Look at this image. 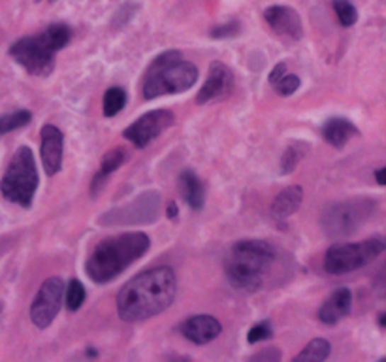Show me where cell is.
Returning <instances> with one entry per match:
<instances>
[{"instance_id":"19","label":"cell","mask_w":386,"mask_h":362,"mask_svg":"<svg viewBox=\"0 0 386 362\" xmlns=\"http://www.w3.org/2000/svg\"><path fill=\"white\" fill-rule=\"evenodd\" d=\"M179 193H181L183 200L187 202V206L194 212H198L204 206L205 191L204 183L200 181V178L193 170H185L179 176Z\"/></svg>"},{"instance_id":"12","label":"cell","mask_w":386,"mask_h":362,"mask_svg":"<svg viewBox=\"0 0 386 362\" xmlns=\"http://www.w3.org/2000/svg\"><path fill=\"white\" fill-rule=\"evenodd\" d=\"M264 19L279 38L298 42L304 34L298 11L288 8V6H271L264 11Z\"/></svg>"},{"instance_id":"18","label":"cell","mask_w":386,"mask_h":362,"mask_svg":"<svg viewBox=\"0 0 386 362\" xmlns=\"http://www.w3.org/2000/svg\"><path fill=\"white\" fill-rule=\"evenodd\" d=\"M304 202V189L300 185H290L287 189H283L279 195L276 196V200L271 204V215L281 221V219L290 217L293 213H296Z\"/></svg>"},{"instance_id":"17","label":"cell","mask_w":386,"mask_h":362,"mask_svg":"<svg viewBox=\"0 0 386 362\" xmlns=\"http://www.w3.org/2000/svg\"><path fill=\"white\" fill-rule=\"evenodd\" d=\"M360 130L356 128V125L348 121L345 118H331L324 123L322 127V138L328 142L330 145L341 149L347 145V142L354 136H358Z\"/></svg>"},{"instance_id":"2","label":"cell","mask_w":386,"mask_h":362,"mask_svg":"<svg viewBox=\"0 0 386 362\" xmlns=\"http://www.w3.org/2000/svg\"><path fill=\"white\" fill-rule=\"evenodd\" d=\"M281 251L266 240H239L232 245L225 259V273L232 287L242 290L264 289L281 276Z\"/></svg>"},{"instance_id":"3","label":"cell","mask_w":386,"mask_h":362,"mask_svg":"<svg viewBox=\"0 0 386 362\" xmlns=\"http://www.w3.org/2000/svg\"><path fill=\"white\" fill-rule=\"evenodd\" d=\"M149 236L144 232H128L113 238H106L93 249L85 270L94 283L104 285L115 279L130 264L142 259L149 249Z\"/></svg>"},{"instance_id":"34","label":"cell","mask_w":386,"mask_h":362,"mask_svg":"<svg viewBox=\"0 0 386 362\" xmlns=\"http://www.w3.org/2000/svg\"><path fill=\"white\" fill-rule=\"evenodd\" d=\"M379 324H381V329L386 327V313H381V315H379Z\"/></svg>"},{"instance_id":"9","label":"cell","mask_w":386,"mask_h":362,"mask_svg":"<svg viewBox=\"0 0 386 362\" xmlns=\"http://www.w3.org/2000/svg\"><path fill=\"white\" fill-rule=\"evenodd\" d=\"M160 215V193L147 191L127 206L113 208L98 219L102 227H125V225H151Z\"/></svg>"},{"instance_id":"15","label":"cell","mask_w":386,"mask_h":362,"mask_svg":"<svg viewBox=\"0 0 386 362\" xmlns=\"http://www.w3.org/2000/svg\"><path fill=\"white\" fill-rule=\"evenodd\" d=\"M221 323L211 315H194L179 327V332L196 346H204V344L213 341L217 336L221 334Z\"/></svg>"},{"instance_id":"28","label":"cell","mask_w":386,"mask_h":362,"mask_svg":"<svg viewBox=\"0 0 386 362\" xmlns=\"http://www.w3.org/2000/svg\"><path fill=\"white\" fill-rule=\"evenodd\" d=\"M271 338V324L268 321H262V323L254 324L253 329L249 330L247 341L249 344H256V341L270 340Z\"/></svg>"},{"instance_id":"25","label":"cell","mask_w":386,"mask_h":362,"mask_svg":"<svg viewBox=\"0 0 386 362\" xmlns=\"http://www.w3.org/2000/svg\"><path fill=\"white\" fill-rule=\"evenodd\" d=\"M334 10L337 13V19L343 27H353L356 19H358V11L348 0H334Z\"/></svg>"},{"instance_id":"20","label":"cell","mask_w":386,"mask_h":362,"mask_svg":"<svg viewBox=\"0 0 386 362\" xmlns=\"http://www.w3.org/2000/svg\"><path fill=\"white\" fill-rule=\"evenodd\" d=\"M125 159H127V153H125L123 147H115V149H111L110 153H106V157L102 159V164H100L98 174H96L93 179V187H91V193H93V195H96V193L102 189V185L106 183V179L110 178L111 174L121 166L123 162H125Z\"/></svg>"},{"instance_id":"1","label":"cell","mask_w":386,"mask_h":362,"mask_svg":"<svg viewBox=\"0 0 386 362\" xmlns=\"http://www.w3.org/2000/svg\"><path fill=\"white\" fill-rule=\"evenodd\" d=\"M177 278L170 266H159L138 273L117 296V313L127 323H140L159 315L176 300Z\"/></svg>"},{"instance_id":"31","label":"cell","mask_w":386,"mask_h":362,"mask_svg":"<svg viewBox=\"0 0 386 362\" xmlns=\"http://www.w3.org/2000/svg\"><path fill=\"white\" fill-rule=\"evenodd\" d=\"M285 74H287V64H285V62H279V64H276L270 74V84L276 85L277 81H279V79L285 76Z\"/></svg>"},{"instance_id":"27","label":"cell","mask_w":386,"mask_h":362,"mask_svg":"<svg viewBox=\"0 0 386 362\" xmlns=\"http://www.w3.org/2000/svg\"><path fill=\"white\" fill-rule=\"evenodd\" d=\"M302 155H304V149H298V145L294 147V145H290L287 151H285V155H283L281 159V172L283 174H290L293 170H296V166H298L300 159H302Z\"/></svg>"},{"instance_id":"33","label":"cell","mask_w":386,"mask_h":362,"mask_svg":"<svg viewBox=\"0 0 386 362\" xmlns=\"http://www.w3.org/2000/svg\"><path fill=\"white\" fill-rule=\"evenodd\" d=\"M168 219H171V221H174V219L177 217V206H176V202H170V204H168Z\"/></svg>"},{"instance_id":"5","label":"cell","mask_w":386,"mask_h":362,"mask_svg":"<svg viewBox=\"0 0 386 362\" xmlns=\"http://www.w3.org/2000/svg\"><path fill=\"white\" fill-rule=\"evenodd\" d=\"M36 189H38V168L33 149L28 145H21L16 151V155L11 157L10 164L0 179V193L6 200L27 210L33 206Z\"/></svg>"},{"instance_id":"22","label":"cell","mask_w":386,"mask_h":362,"mask_svg":"<svg viewBox=\"0 0 386 362\" xmlns=\"http://www.w3.org/2000/svg\"><path fill=\"white\" fill-rule=\"evenodd\" d=\"M127 104V93L121 87H110L104 95V115L106 118H115Z\"/></svg>"},{"instance_id":"7","label":"cell","mask_w":386,"mask_h":362,"mask_svg":"<svg viewBox=\"0 0 386 362\" xmlns=\"http://www.w3.org/2000/svg\"><path fill=\"white\" fill-rule=\"evenodd\" d=\"M386 244L382 236H373L358 244H336L326 251L322 266L331 276H341L368 266L385 251Z\"/></svg>"},{"instance_id":"6","label":"cell","mask_w":386,"mask_h":362,"mask_svg":"<svg viewBox=\"0 0 386 362\" xmlns=\"http://www.w3.org/2000/svg\"><path fill=\"white\" fill-rule=\"evenodd\" d=\"M377 202L371 198L334 202L320 215V227L330 240H343L353 236L375 213Z\"/></svg>"},{"instance_id":"32","label":"cell","mask_w":386,"mask_h":362,"mask_svg":"<svg viewBox=\"0 0 386 362\" xmlns=\"http://www.w3.org/2000/svg\"><path fill=\"white\" fill-rule=\"evenodd\" d=\"M386 168H379V170H375V178H377V183L379 185H385L386 183Z\"/></svg>"},{"instance_id":"4","label":"cell","mask_w":386,"mask_h":362,"mask_svg":"<svg viewBox=\"0 0 386 362\" xmlns=\"http://www.w3.org/2000/svg\"><path fill=\"white\" fill-rule=\"evenodd\" d=\"M198 79V68L183 59L181 51L160 53L145 70L144 96L147 101L164 95H176L191 89Z\"/></svg>"},{"instance_id":"30","label":"cell","mask_w":386,"mask_h":362,"mask_svg":"<svg viewBox=\"0 0 386 362\" xmlns=\"http://www.w3.org/2000/svg\"><path fill=\"white\" fill-rule=\"evenodd\" d=\"M279 358H281V351L276 347H270V349H262L260 353L253 355L251 361H279Z\"/></svg>"},{"instance_id":"16","label":"cell","mask_w":386,"mask_h":362,"mask_svg":"<svg viewBox=\"0 0 386 362\" xmlns=\"http://www.w3.org/2000/svg\"><path fill=\"white\" fill-rule=\"evenodd\" d=\"M351 306H353L351 290L345 289V287L334 290L330 298L320 306L319 321L324 324H337L351 313Z\"/></svg>"},{"instance_id":"29","label":"cell","mask_w":386,"mask_h":362,"mask_svg":"<svg viewBox=\"0 0 386 362\" xmlns=\"http://www.w3.org/2000/svg\"><path fill=\"white\" fill-rule=\"evenodd\" d=\"M211 38H232L239 34V23L230 21L227 25H221V27H213L211 28Z\"/></svg>"},{"instance_id":"11","label":"cell","mask_w":386,"mask_h":362,"mask_svg":"<svg viewBox=\"0 0 386 362\" xmlns=\"http://www.w3.org/2000/svg\"><path fill=\"white\" fill-rule=\"evenodd\" d=\"M176 118L174 113L168 110H154V112L145 113L138 121H134L130 127L125 128V138L130 140L136 147L144 149L153 142L154 138H159L160 134L168 130L174 125Z\"/></svg>"},{"instance_id":"35","label":"cell","mask_w":386,"mask_h":362,"mask_svg":"<svg viewBox=\"0 0 386 362\" xmlns=\"http://www.w3.org/2000/svg\"><path fill=\"white\" fill-rule=\"evenodd\" d=\"M51 2H53V0H51Z\"/></svg>"},{"instance_id":"8","label":"cell","mask_w":386,"mask_h":362,"mask_svg":"<svg viewBox=\"0 0 386 362\" xmlns=\"http://www.w3.org/2000/svg\"><path fill=\"white\" fill-rule=\"evenodd\" d=\"M10 57L17 64H21L30 76H50L55 68V47L51 45L45 33L25 36L17 40L10 47Z\"/></svg>"},{"instance_id":"10","label":"cell","mask_w":386,"mask_h":362,"mask_svg":"<svg viewBox=\"0 0 386 362\" xmlns=\"http://www.w3.org/2000/svg\"><path fill=\"white\" fill-rule=\"evenodd\" d=\"M64 298V283L61 278L45 279L30 306V319L38 329H47L61 312Z\"/></svg>"},{"instance_id":"14","label":"cell","mask_w":386,"mask_h":362,"mask_svg":"<svg viewBox=\"0 0 386 362\" xmlns=\"http://www.w3.org/2000/svg\"><path fill=\"white\" fill-rule=\"evenodd\" d=\"M42 164L47 176H55L59 174L62 166V144H64V136H62L61 128L55 125H44L42 128Z\"/></svg>"},{"instance_id":"26","label":"cell","mask_w":386,"mask_h":362,"mask_svg":"<svg viewBox=\"0 0 386 362\" xmlns=\"http://www.w3.org/2000/svg\"><path fill=\"white\" fill-rule=\"evenodd\" d=\"M300 85H302V81H300V78L296 74H285V76L276 84V89L281 96H290L300 89Z\"/></svg>"},{"instance_id":"21","label":"cell","mask_w":386,"mask_h":362,"mask_svg":"<svg viewBox=\"0 0 386 362\" xmlns=\"http://www.w3.org/2000/svg\"><path fill=\"white\" fill-rule=\"evenodd\" d=\"M330 351H331L330 341L322 340V338H317V340L309 341L307 346H305L304 351L300 353L298 357L294 358V361H298V362L326 361V358L330 357Z\"/></svg>"},{"instance_id":"23","label":"cell","mask_w":386,"mask_h":362,"mask_svg":"<svg viewBox=\"0 0 386 362\" xmlns=\"http://www.w3.org/2000/svg\"><path fill=\"white\" fill-rule=\"evenodd\" d=\"M33 119V113L27 112V110H19V112L8 113V115H0V136L11 132V130H17V128H23L25 125H28Z\"/></svg>"},{"instance_id":"24","label":"cell","mask_w":386,"mask_h":362,"mask_svg":"<svg viewBox=\"0 0 386 362\" xmlns=\"http://www.w3.org/2000/svg\"><path fill=\"white\" fill-rule=\"evenodd\" d=\"M85 287L81 285L79 279H72L67 287V307L70 312H77L79 307L83 306V302H85Z\"/></svg>"},{"instance_id":"13","label":"cell","mask_w":386,"mask_h":362,"mask_svg":"<svg viewBox=\"0 0 386 362\" xmlns=\"http://www.w3.org/2000/svg\"><path fill=\"white\" fill-rule=\"evenodd\" d=\"M232 87H234V74H232L230 68L222 62H211L210 76L202 85V89L196 96V102L208 104V102L225 98L232 91Z\"/></svg>"}]
</instances>
